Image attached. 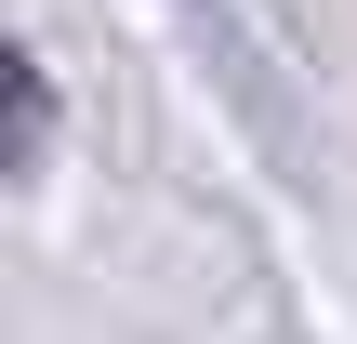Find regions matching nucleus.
<instances>
[{"label":"nucleus","instance_id":"1","mask_svg":"<svg viewBox=\"0 0 357 344\" xmlns=\"http://www.w3.org/2000/svg\"><path fill=\"white\" fill-rule=\"evenodd\" d=\"M40 133H53V80H40V53H13V172L40 159Z\"/></svg>","mask_w":357,"mask_h":344}]
</instances>
